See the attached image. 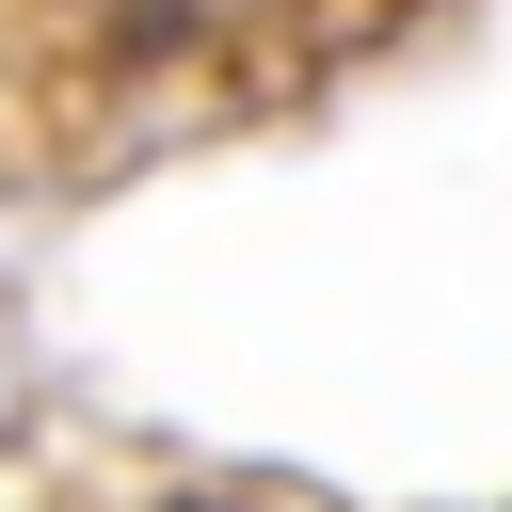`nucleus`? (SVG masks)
<instances>
[{"label": "nucleus", "instance_id": "obj_1", "mask_svg": "<svg viewBox=\"0 0 512 512\" xmlns=\"http://www.w3.org/2000/svg\"><path fill=\"white\" fill-rule=\"evenodd\" d=\"M160 512H224V496H160Z\"/></svg>", "mask_w": 512, "mask_h": 512}]
</instances>
